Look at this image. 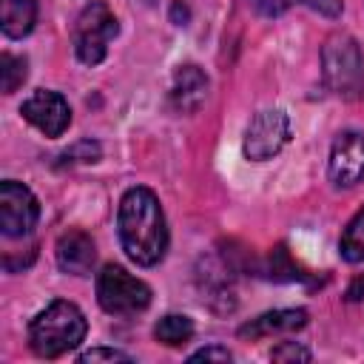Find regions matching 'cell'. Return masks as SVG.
Returning a JSON list of instances; mask_svg holds the SVG:
<instances>
[{
	"label": "cell",
	"instance_id": "5",
	"mask_svg": "<svg viewBox=\"0 0 364 364\" xmlns=\"http://www.w3.org/2000/svg\"><path fill=\"white\" fill-rule=\"evenodd\" d=\"M119 26L114 11L108 9V3L102 0H91L74 26V51L85 65H97L105 60L108 54V43L117 37Z\"/></svg>",
	"mask_w": 364,
	"mask_h": 364
},
{
	"label": "cell",
	"instance_id": "7",
	"mask_svg": "<svg viewBox=\"0 0 364 364\" xmlns=\"http://www.w3.org/2000/svg\"><path fill=\"white\" fill-rule=\"evenodd\" d=\"M40 219L37 196L14 179L0 182V230L3 236H28Z\"/></svg>",
	"mask_w": 364,
	"mask_h": 364
},
{
	"label": "cell",
	"instance_id": "22",
	"mask_svg": "<svg viewBox=\"0 0 364 364\" xmlns=\"http://www.w3.org/2000/svg\"><path fill=\"white\" fill-rule=\"evenodd\" d=\"M347 299L350 301H358V299H364V276H358L350 287H347Z\"/></svg>",
	"mask_w": 364,
	"mask_h": 364
},
{
	"label": "cell",
	"instance_id": "21",
	"mask_svg": "<svg viewBox=\"0 0 364 364\" xmlns=\"http://www.w3.org/2000/svg\"><path fill=\"white\" fill-rule=\"evenodd\" d=\"M313 11L324 14V17H338L341 14V0H304Z\"/></svg>",
	"mask_w": 364,
	"mask_h": 364
},
{
	"label": "cell",
	"instance_id": "18",
	"mask_svg": "<svg viewBox=\"0 0 364 364\" xmlns=\"http://www.w3.org/2000/svg\"><path fill=\"white\" fill-rule=\"evenodd\" d=\"M80 361L82 364H94V361H131V355L128 353H122V350H111V347H94V350H85L82 355H80Z\"/></svg>",
	"mask_w": 364,
	"mask_h": 364
},
{
	"label": "cell",
	"instance_id": "16",
	"mask_svg": "<svg viewBox=\"0 0 364 364\" xmlns=\"http://www.w3.org/2000/svg\"><path fill=\"white\" fill-rule=\"evenodd\" d=\"M26 80V60L14 57V54H3L0 57V88L3 94H14Z\"/></svg>",
	"mask_w": 364,
	"mask_h": 364
},
{
	"label": "cell",
	"instance_id": "3",
	"mask_svg": "<svg viewBox=\"0 0 364 364\" xmlns=\"http://www.w3.org/2000/svg\"><path fill=\"white\" fill-rule=\"evenodd\" d=\"M324 80L333 94L344 100H358L364 91V57L350 34H336L324 46Z\"/></svg>",
	"mask_w": 364,
	"mask_h": 364
},
{
	"label": "cell",
	"instance_id": "11",
	"mask_svg": "<svg viewBox=\"0 0 364 364\" xmlns=\"http://www.w3.org/2000/svg\"><path fill=\"white\" fill-rule=\"evenodd\" d=\"M208 97V77L199 65H179L171 85V102L182 114H193L202 108Z\"/></svg>",
	"mask_w": 364,
	"mask_h": 364
},
{
	"label": "cell",
	"instance_id": "6",
	"mask_svg": "<svg viewBox=\"0 0 364 364\" xmlns=\"http://www.w3.org/2000/svg\"><path fill=\"white\" fill-rule=\"evenodd\" d=\"M287 142H290V119L284 111L270 108V111H259L250 119V125L245 131L242 151L247 159L264 162V159L276 156Z\"/></svg>",
	"mask_w": 364,
	"mask_h": 364
},
{
	"label": "cell",
	"instance_id": "17",
	"mask_svg": "<svg viewBox=\"0 0 364 364\" xmlns=\"http://www.w3.org/2000/svg\"><path fill=\"white\" fill-rule=\"evenodd\" d=\"M273 361H310V350L301 347L299 341H282L273 353H270Z\"/></svg>",
	"mask_w": 364,
	"mask_h": 364
},
{
	"label": "cell",
	"instance_id": "9",
	"mask_svg": "<svg viewBox=\"0 0 364 364\" xmlns=\"http://www.w3.org/2000/svg\"><path fill=\"white\" fill-rule=\"evenodd\" d=\"M330 179L338 188H353L364 179V136L358 131H344L336 136L330 151Z\"/></svg>",
	"mask_w": 364,
	"mask_h": 364
},
{
	"label": "cell",
	"instance_id": "12",
	"mask_svg": "<svg viewBox=\"0 0 364 364\" xmlns=\"http://www.w3.org/2000/svg\"><path fill=\"white\" fill-rule=\"evenodd\" d=\"M304 324H307V310H273V313H262L259 318L242 324L239 336L262 338V336H273V333H293V330H301Z\"/></svg>",
	"mask_w": 364,
	"mask_h": 364
},
{
	"label": "cell",
	"instance_id": "10",
	"mask_svg": "<svg viewBox=\"0 0 364 364\" xmlns=\"http://www.w3.org/2000/svg\"><path fill=\"white\" fill-rule=\"evenodd\" d=\"M97 262L94 239L82 230H65L57 239V264L71 276H85Z\"/></svg>",
	"mask_w": 364,
	"mask_h": 364
},
{
	"label": "cell",
	"instance_id": "13",
	"mask_svg": "<svg viewBox=\"0 0 364 364\" xmlns=\"http://www.w3.org/2000/svg\"><path fill=\"white\" fill-rule=\"evenodd\" d=\"M37 20V0H0V26L3 34L17 40L34 28Z\"/></svg>",
	"mask_w": 364,
	"mask_h": 364
},
{
	"label": "cell",
	"instance_id": "4",
	"mask_svg": "<svg viewBox=\"0 0 364 364\" xmlns=\"http://www.w3.org/2000/svg\"><path fill=\"white\" fill-rule=\"evenodd\" d=\"M97 301L111 316H134L151 304V287L119 264H105L97 276Z\"/></svg>",
	"mask_w": 364,
	"mask_h": 364
},
{
	"label": "cell",
	"instance_id": "2",
	"mask_svg": "<svg viewBox=\"0 0 364 364\" xmlns=\"http://www.w3.org/2000/svg\"><path fill=\"white\" fill-rule=\"evenodd\" d=\"M85 330L88 321L82 310L65 299H57L34 316V321L28 324V341L40 358H60L74 347H80Z\"/></svg>",
	"mask_w": 364,
	"mask_h": 364
},
{
	"label": "cell",
	"instance_id": "23",
	"mask_svg": "<svg viewBox=\"0 0 364 364\" xmlns=\"http://www.w3.org/2000/svg\"><path fill=\"white\" fill-rule=\"evenodd\" d=\"M171 14H173V20H176L179 26H185V23H188V9H185V6H182L179 0L173 3V9H171Z\"/></svg>",
	"mask_w": 364,
	"mask_h": 364
},
{
	"label": "cell",
	"instance_id": "8",
	"mask_svg": "<svg viewBox=\"0 0 364 364\" xmlns=\"http://www.w3.org/2000/svg\"><path fill=\"white\" fill-rule=\"evenodd\" d=\"M20 114H23L37 131H43L46 136H60V134L68 128V122H71V108H68L65 97L57 94V91H46V88L34 91V94L20 105Z\"/></svg>",
	"mask_w": 364,
	"mask_h": 364
},
{
	"label": "cell",
	"instance_id": "19",
	"mask_svg": "<svg viewBox=\"0 0 364 364\" xmlns=\"http://www.w3.org/2000/svg\"><path fill=\"white\" fill-rule=\"evenodd\" d=\"M259 14H264V17H276V14H282V11H287L296 0H247Z\"/></svg>",
	"mask_w": 364,
	"mask_h": 364
},
{
	"label": "cell",
	"instance_id": "15",
	"mask_svg": "<svg viewBox=\"0 0 364 364\" xmlns=\"http://www.w3.org/2000/svg\"><path fill=\"white\" fill-rule=\"evenodd\" d=\"M338 250L347 262H364V208L347 222L344 233H341V242H338Z\"/></svg>",
	"mask_w": 364,
	"mask_h": 364
},
{
	"label": "cell",
	"instance_id": "1",
	"mask_svg": "<svg viewBox=\"0 0 364 364\" xmlns=\"http://www.w3.org/2000/svg\"><path fill=\"white\" fill-rule=\"evenodd\" d=\"M119 245L131 262L139 267H154L168 250V225L159 199L148 188H131L117 213Z\"/></svg>",
	"mask_w": 364,
	"mask_h": 364
},
{
	"label": "cell",
	"instance_id": "20",
	"mask_svg": "<svg viewBox=\"0 0 364 364\" xmlns=\"http://www.w3.org/2000/svg\"><path fill=\"white\" fill-rule=\"evenodd\" d=\"M191 361H230V350L225 347H202L191 355Z\"/></svg>",
	"mask_w": 364,
	"mask_h": 364
},
{
	"label": "cell",
	"instance_id": "14",
	"mask_svg": "<svg viewBox=\"0 0 364 364\" xmlns=\"http://www.w3.org/2000/svg\"><path fill=\"white\" fill-rule=\"evenodd\" d=\"M154 336H156V341H162L168 347H182L193 336V321L188 316H176V313L162 316L154 327Z\"/></svg>",
	"mask_w": 364,
	"mask_h": 364
}]
</instances>
